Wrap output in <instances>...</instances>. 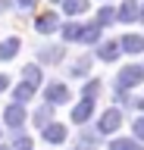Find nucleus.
<instances>
[{
	"label": "nucleus",
	"instance_id": "1",
	"mask_svg": "<svg viewBox=\"0 0 144 150\" xmlns=\"http://www.w3.org/2000/svg\"><path fill=\"white\" fill-rule=\"evenodd\" d=\"M141 78H144L141 66H125L122 72L116 75V91H128V88H135V84H141Z\"/></svg>",
	"mask_w": 144,
	"mask_h": 150
},
{
	"label": "nucleus",
	"instance_id": "2",
	"mask_svg": "<svg viewBox=\"0 0 144 150\" xmlns=\"http://www.w3.org/2000/svg\"><path fill=\"white\" fill-rule=\"evenodd\" d=\"M119 125H122V112L116 110H106L104 116H100V125H97V134H110V131H116L119 128Z\"/></svg>",
	"mask_w": 144,
	"mask_h": 150
},
{
	"label": "nucleus",
	"instance_id": "3",
	"mask_svg": "<svg viewBox=\"0 0 144 150\" xmlns=\"http://www.w3.org/2000/svg\"><path fill=\"white\" fill-rule=\"evenodd\" d=\"M44 100H47V106H60V103L69 100V88L66 84H47V91H44Z\"/></svg>",
	"mask_w": 144,
	"mask_h": 150
},
{
	"label": "nucleus",
	"instance_id": "4",
	"mask_svg": "<svg viewBox=\"0 0 144 150\" xmlns=\"http://www.w3.org/2000/svg\"><path fill=\"white\" fill-rule=\"evenodd\" d=\"M41 138L47 141V144H63L66 141V125H60V122H50L41 128Z\"/></svg>",
	"mask_w": 144,
	"mask_h": 150
},
{
	"label": "nucleus",
	"instance_id": "5",
	"mask_svg": "<svg viewBox=\"0 0 144 150\" xmlns=\"http://www.w3.org/2000/svg\"><path fill=\"white\" fill-rule=\"evenodd\" d=\"M116 44H119V53H141L144 50V38L141 35H125V38H119Z\"/></svg>",
	"mask_w": 144,
	"mask_h": 150
},
{
	"label": "nucleus",
	"instance_id": "6",
	"mask_svg": "<svg viewBox=\"0 0 144 150\" xmlns=\"http://www.w3.org/2000/svg\"><path fill=\"white\" fill-rule=\"evenodd\" d=\"M3 119H6V125L16 131V128H22V122H25V110H22L19 103H10L6 112H3Z\"/></svg>",
	"mask_w": 144,
	"mask_h": 150
},
{
	"label": "nucleus",
	"instance_id": "7",
	"mask_svg": "<svg viewBox=\"0 0 144 150\" xmlns=\"http://www.w3.org/2000/svg\"><path fill=\"white\" fill-rule=\"evenodd\" d=\"M57 25H60L57 13H41V16L35 19V28H38L41 35H50V31H57Z\"/></svg>",
	"mask_w": 144,
	"mask_h": 150
},
{
	"label": "nucleus",
	"instance_id": "8",
	"mask_svg": "<svg viewBox=\"0 0 144 150\" xmlns=\"http://www.w3.org/2000/svg\"><path fill=\"white\" fill-rule=\"evenodd\" d=\"M63 56H66V50L57 47V44H47V47H41V50H38V59H41V63H50V66L60 63Z\"/></svg>",
	"mask_w": 144,
	"mask_h": 150
},
{
	"label": "nucleus",
	"instance_id": "9",
	"mask_svg": "<svg viewBox=\"0 0 144 150\" xmlns=\"http://www.w3.org/2000/svg\"><path fill=\"white\" fill-rule=\"evenodd\" d=\"M116 19L119 22H135L138 19V0H125L122 6H119V13H116Z\"/></svg>",
	"mask_w": 144,
	"mask_h": 150
},
{
	"label": "nucleus",
	"instance_id": "10",
	"mask_svg": "<svg viewBox=\"0 0 144 150\" xmlns=\"http://www.w3.org/2000/svg\"><path fill=\"white\" fill-rule=\"evenodd\" d=\"M97 56H100L104 63H113L116 56H119V44H116V41H106V44H100V47H97Z\"/></svg>",
	"mask_w": 144,
	"mask_h": 150
},
{
	"label": "nucleus",
	"instance_id": "11",
	"mask_svg": "<svg viewBox=\"0 0 144 150\" xmlns=\"http://www.w3.org/2000/svg\"><path fill=\"white\" fill-rule=\"evenodd\" d=\"M19 38H6L3 44H0V59H13V56L19 53Z\"/></svg>",
	"mask_w": 144,
	"mask_h": 150
},
{
	"label": "nucleus",
	"instance_id": "12",
	"mask_svg": "<svg viewBox=\"0 0 144 150\" xmlns=\"http://www.w3.org/2000/svg\"><path fill=\"white\" fill-rule=\"evenodd\" d=\"M78 41H85V44H97V41H100V28H97V25H82Z\"/></svg>",
	"mask_w": 144,
	"mask_h": 150
},
{
	"label": "nucleus",
	"instance_id": "13",
	"mask_svg": "<svg viewBox=\"0 0 144 150\" xmlns=\"http://www.w3.org/2000/svg\"><path fill=\"white\" fill-rule=\"evenodd\" d=\"M91 112H94V103H91V100H82L75 110H72V122H85Z\"/></svg>",
	"mask_w": 144,
	"mask_h": 150
},
{
	"label": "nucleus",
	"instance_id": "14",
	"mask_svg": "<svg viewBox=\"0 0 144 150\" xmlns=\"http://www.w3.org/2000/svg\"><path fill=\"white\" fill-rule=\"evenodd\" d=\"M63 6H66V16H78V13H85L91 3H88V0H63Z\"/></svg>",
	"mask_w": 144,
	"mask_h": 150
},
{
	"label": "nucleus",
	"instance_id": "15",
	"mask_svg": "<svg viewBox=\"0 0 144 150\" xmlns=\"http://www.w3.org/2000/svg\"><path fill=\"white\" fill-rule=\"evenodd\" d=\"M22 75H25V84H31V88H38V84H41V69H38V66H25Z\"/></svg>",
	"mask_w": 144,
	"mask_h": 150
},
{
	"label": "nucleus",
	"instance_id": "16",
	"mask_svg": "<svg viewBox=\"0 0 144 150\" xmlns=\"http://www.w3.org/2000/svg\"><path fill=\"white\" fill-rule=\"evenodd\" d=\"M110 22H116V9L113 6H104L100 13H97V22H94V25L104 28V25H110Z\"/></svg>",
	"mask_w": 144,
	"mask_h": 150
},
{
	"label": "nucleus",
	"instance_id": "17",
	"mask_svg": "<svg viewBox=\"0 0 144 150\" xmlns=\"http://www.w3.org/2000/svg\"><path fill=\"white\" fill-rule=\"evenodd\" d=\"M50 116H53V106H41V110H35V125H38V128L50 125Z\"/></svg>",
	"mask_w": 144,
	"mask_h": 150
},
{
	"label": "nucleus",
	"instance_id": "18",
	"mask_svg": "<svg viewBox=\"0 0 144 150\" xmlns=\"http://www.w3.org/2000/svg\"><path fill=\"white\" fill-rule=\"evenodd\" d=\"M110 150H141V144L132 138H116L113 144H110Z\"/></svg>",
	"mask_w": 144,
	"mask_h": 150
},
{
	"label": "nucleus",
	"instance_id": "19",
	"mask_svg": "<svg viewBox=\"0 0 144 150\" xmlns=\"http://www.w3.org/2000/svg\"><path fill=\"white\" fill-rule=\"evenodd\" d=\"M31 94H35V88H31V84H25V81H22V84H16V103H19V106L28 100Z\"/></svg>",
	"mask_w": 144,
	"mask_h": 150
},
{
	"label": "nucleus",
	"instance_id": "20",
	"mask_svg": "<svg viewBox=\"0 0 144 150\" xmlns=\"http://www.w3.org/2000/svg\"><path fill=\"white\" fill-rule=\"evenodd\" d=\"M97 94H100V81H85V88H82V97L94 103V97H97Z\"/></svg>",
	"mask_w": 144,
	"mask_h": 150
},
{
	"label": "nucleus",
	"instance_id": "21",
	"mask_svg": "<svg viewBox=\"0 0 144 150\" xmlns=\"http://www.w3.org/2000/svg\"><path fill=\"white\" fill-rule=\"evenodd\" d=\"M78 31H82V25H78V22L63 25V38H66V41H78Z\"/></svg>",
	"mask_w": 144,
	"mask_h": 150
},
{
	"label": "nucleus",
	"instance_id": "22",
	"mask_svg": "<svg viewBox=\"0 0 144 150\" xmlns=\"http://www.w3.org/2000/svg\"><path fill=\"white\" fill-rule=\"evenodd\" d=\"M88 69H91V56H82V59L72 66V75H85Z\"/></svg>",
	"mask_w": 144,
	"mask_h": 150
},
{
	"label": "nucleus",
	"instance_id": "23",
	"mask_svg": "<svg viewBox=\"0 0 144 150\" xmlns=\"http://www.w3.org/2000/svg\"><path fill=\"white\" fill-rule=\"evenodd\" d=\"M132 128H135V138H138V144L144 141V116H138V119L132 122Z\"/></svg>",
	"mask_w": 144,
	"mask_h": 150
},
{
	"label": "nucleus",
	"instance_id": "24",
	"mask_svg": "<svg viewBox=\"0 0 144 150\" xmlns=\"http://www.w3.org/2000/svg\"><path fill=\"white\" fill-rule=\"evenodd\" d=\"M10 150H31V138H25V134H19V138H16V144H13Z\"/></svg>",
	"mask_w": 144,
	"mask_h": 150
},
{
	"label": "nucleus",
	"instance_id": "25",
	"mask_svg": "<svg viewBox=\"0 0 144 150\" xmlns=\"http://www.w3.org/2000/svg\"><path fill=\"white\" fill-rule=\"evenodd\" d=\"M16 3H19L22 9H31V6H35V0H16Z\"/></svg>",
	"mask_w": 144,
	"mask_h": 150
},
{
	"label": "nucleus",
	"instance_id": "26",
	"mask_svg": "<svg viewBox=\"0 0 144 150\" xmlns=\"http://www.w3.org/2000/svg\"><path fill=\"white\" fill-rule=\"evenodd\" d=\"M6 84H10V78H6V75L0 72V91H6Z\"/></svg>",
	"mask_w": 144,
	"mask_h": 150
},
{
	"label": "nucleus",
	"instance_id": "27",
	"mask_svg": "<svg viewBox=\"0 0 144 150\" xmlns=\"http://www.w3.org/2000/svg\"><path fill=\"white\" fill-rule=\"evenodd\" d=\"M138 19L144 22V3H138Z\"/></svg>",
	"mask_w": 144,
	"mask_h": 150
},
{
	"label": "nucleus",
	"instance_id": "28",
	"mask_svg": "<svg viewBox=\"0 0 144 150\" xmlns=\"http://www.w3.org/2000/svg\"><path fill=\"white\" fill-rule=\"evenodd\" d=\"M3 9H10V0H0V13H3Z\"/></svg>",
	"mask_w": 144,
	"mask_h": 150
},
{
	"label": "nucleus",
	"instance_id": "29",
	"mask_svg": "<svg viewBox=\"0 0 144 150\" xmlns=\"http://www.w3.org/2000/svg\"><path fill=\"white\" fill-rule=\"evenodd\" d=\"M75 150H91V147H75Z\"/></svg>",
	"mask_w": 144,
	"mask_h": 150
},
{
	"label": "nucleus",
	"instance_id": "30",
	"mask_svg": "<svg viewBox=\"0 0 144 150\" xmlns=\"http://www.w3.org/2000/svg\"><path fill=\"white\" fill-rule=\"evenodd\" d=\"M0 150H10V147H0Z\"/></svg>",
	"mask_w": 144,
	"mask_h": 150
}]
</instances>
